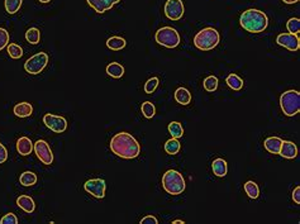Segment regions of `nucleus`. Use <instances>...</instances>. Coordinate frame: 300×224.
<instances>
[{
    "mask_svg": "<svg viewBox=\"0 0 300 224\" xmlns=\"http://www.w3.org/2000/svg\"><path fill=\"white\" fill-rule=\"evenodd\" d=\"M110 149L122 159H135L141 152V147L135 137L126 132L117 133L110 140Z\"/></svg>",
    "mask_w": 300,
    "mask_h": 224,
    "instance_id": "1",
    "label": "nucleus"
},
{
    "mask_svg": "<svg viewBox=\"0 0 300 224\" xmlns=\"http://www.w3.org/2000/svg\"><path fill=\"white\" fill-rule=\"evenodd\" d=\"M240 24L249 33H261L269 26V19L264 12L258 9H247L240 17Z\"/></svg>",
    "mask_w": 300,
    "mask_h": 224,
    "instance_id": "2",
    "label": "nucleus"
},
{
    "mask_svg": "<svg viewBox=\"0 0 300 224\" xmlns=\"http://www.w3.org/2000/svg\"><path fill=\"white\" fill-rule=\"evenodd\" d=\"M219 33L214 28H204L194 37V46L201 51H210L219 43Z\"/></svg>",
    "mask_w": 300,
    "mask_h": 224,
    "instance_id": "3",
    "label": "nucleus"
},
{
    "mask_svg": "<svg viewBox=\"0 0 300 224\" xmlns=\"http://www.w3.org/2000/svg\"><path fill=\"white\" fill-rule=\"evenodd\" d=\"M162 186L167 194L180 195L185 190V180L183 175L176 170H168L162 176Z\"/></svg>",
    "mask_w": 300,
    "mask_h": 224,
    "instance_id": "4",
    "label": "nucleus"
},
{
    "mask_svg": "<svg viewBox=\"0 0 300 224\" xmlns=\"http://www.w3.org/2000/svg\"><path fill=\"white\" fill-rule=\"evenodd\" d=\"M280 107L288 117H294L300 111V93L297 90H288L280 96Z\"/></svg>",
    "mask_w": 300,
    "mask_h": 224,
    "instance_id": "5",
    "label": "nucleus"
},
{
    "mask_svg": "<svg viewBox=\"0 0 300 224\" xmlns=\"http://www.w3.org/2000/svg\"><path fill=\"white\" fill-rule=\"evenodd\" d=\"M156 42L166 48H175L180 45V36L171 27H162L156 32Z\"/></svg>",
    "mask_w": 300,
    "mask_h": 224,
    "instance_id": "6",
    "label": "nucleus"
},
{
    "mask_svg": "<svg viewBox=\"0 0 300 224\" xmlns=\"http://www.w3.org/2000/svg\"><path fill=\"white\" fill-rule=\"evenodd\" d=\"M48 62V55L45 52H38L30 58H28L24 63V70L30 75H37L45 70Z\"/></svg>",
    "mask_w": 300,
    "mask_h": 224,
    "instance_id": "7",
    "label": "nucleus"
},
{
    "mask_svg": "<svg viewBox=\"0 0 300 224\" xmlns=\"http://www.w3.org/2000/svg\"><path fill=\"white\" fill-rule=\"evenodd\" d=\"M34 152H36L37 157L42 164L45 165H51L54 162V153H52L51 148L48 146V143L46 140H39L34 143Z\"/></svg>",
    "mask_w": 300,
    "mask_h": 224,
    "instance_id": "8",
    "label": "nucleus"
},
{
    "mask_svg": "<svg viewBox=\"0 0 300 224\" xmlns=\"http://www.w3.org/2000/svg\"><path fill=\"white\" fill-rule=\"evenodd\" d=\"M184 4L181 0H167L165 4V15L171 21H179L183 18Z\"/></svg>",
    "mask_w": 300,
    "mask_h": 224,
    "instance_id": "9",
    "label": "nucleus"
},
{
    "mask_svg": "<svg viewBox=\"0 0 300 224\" xmlns=\"http://www.w3.org/2000/svg\"><path fill=\"white\" fill-rule=\"evenodd\" d=\"M43 123L55 133H63L67 128V120L63 117H58L54 114H46L43 117Z\"/></svg>",
    "mask_w": 300,
    "mask_h": 224,
    "instance_id": "10",
    "label": "nucleus"
},
{
    "mask_svg": "<svg viewBox=\"0 0 300 224\" xmlns=\"http://www.w3.org/2000/svg\"><path fill=\"white\" fill-rule=\"evenodd\" d=\"M85 192L93 195L96 199H103L105 196V189H107V184L103 179H93L87 180L84 185Z\"/></svg>",
    "mask_w": 300,
    "mask_h": 224,
    "instance_id": "11",
    "label": "nucleus"
},
{
    "mask_svg": "<svg viewBox=\"0 0 300 224\" xmlns=\"http://www.w3.org/2000/svg\"><path fill=\"white\" fill-rule=\"evenodd\" d=\"M277 45H280L281 47L286 48L289 51H298L300 47V39L297 34H293V33H281L279 34L276 38Z\"/></svg>",
    "mask_w": 300,
    "mask_h": 224,
    "instance_id": "12",
    "label": "nucleus"
},
{
    "mask_svg": "<svg viewBox=\"0 0 300 224\" xmlns=\"http://www.w3.org/2000/svg\"><path fill=\"white\" fill-rule=\"evenodd\" d=\"M86 1L96 13L103 14L107 10L111 9L115 4L119 3L120 0H86Z\"/></svg>",
    "mask_w": 300,
    "mask_h": 224,
    "instance_id": "13",
    "label": "nucleus"
},
{
    "mask_svg": "<svg viewBox=\"0 0 300 224\" xmlns=\"http://www.w3.org/2000/svg\"><path fill=\"white\" fill-rule=\"evenodd\" d=\"M279 155H281L284 159L293 160L298 156V147L297 144L290 142V140H282L281 148H280Z\"/></svg>",
    "mask_w": 300,
    "mask_h": 224,
    "instance_id": "14",
    "label": "nucleus"
},
{
    "mask_svg": "<svg viewBox=\"0 0 300 224\" xmlns=\"http://www.w3.org/2000/svg\"><path fill=\"white\" fill-rule=\"evenodd\" d=\"M282 140L279 137H269L265 140L264 146L267 152L273 153V155H279L280 148H281Z\"/></svg>",
    "mask_w": 300,
    "mask_h": 224,
    "instance_id": "15",
    "label": "nucleus"
},
{
    "mask_svg": "<svg viewBox=\"0 0 300 224\" xmlns=\"http://www.w3.org/2000/svg\"><path fill=\"white\" fill-rule=\"evenodd\" d=\"M33 143L28 137H21L17 140V151L22 156H28L33 151Z\"/></svg>",
    "mask_w": 300,
    "mask_h": 224,
    "instance_id": "16",
    "label": "nucleus"
},
{
    "mask_svg": "<svg viewBox=\"0 0 300 224\" xmlns=\"http://www.w3.org/2000/svg\"><path fill=\"white\" fill-rule=\"evenodd\" d=\"M17 205L26 213H33L34 209H36V204H34L33 199L30 196H27V195H21L17 199Z\"/></svg>",
    "mask_w": 300,
    "mask_h": 224,
    "instance_id": "17",
    "label": "nucleus"
},
{
    "mask_svg": "<svg viewBox=\"0 0 300 224\" xmlns=\"http://www.w3.org/2000/svg\"><path fill=\"white\" fill-rule=\"evenodd\" d=\"M14 114L19 118H27L29 117L30 114L33 113V107L29 103H18L13 109Z\"/></svg>",
    "mask_w": 300,
    "mask_h": 224,
    "instance_id": "18",
    "label": "nucleus"
},
{
    "mask_svg": "<svg viewBox=\"0 0 300 224\" xmlns=\"http://www.w3.org/2000/svg\"><path fill=\"white\" fill-rule=\"evenodd\" d=\"M212 170H213V173L216 176L224 177L227 175V171H228V166H227V162L223 159H217L212 164Z\"/></svg>",
    "mask_w": 300,
    "mask_h": 224,
    "instance_id": "19",
    "label": "nucleus"
},
{
    "mask_svg": "<svg viewBox=\"0 0 300 224\" xmlns=\"http://www.w3.org/2000/svg\"><path fill=\"white\" fill-rule=\"evenodd\" d=\"M175 100L181 105H188L191 102V94L188 89L185 87H179L175 91Z\"/></svg>",
    "mask_w": 300,
    "mask_h": 224,
    "instance_id": "20",
    "label": "nucleus"
},
{
    "mask_svg": "<svg viewBox=\"0 0 300 224\" xmlns=\"http://www.w3.org/2000/svg\"><path fill=\"white\" fill-rule=\"evenodd\" d=\"M107 74L114 79H120L124 75V67L118 62H111L107 66Z\"/></svg>",
    "mask_w": 300,
    "mask_h": 224,
    "instance_id": "21",
    "label": "nucleus"
},
{
    "mask_svg": "<svg viewBox=\"0 0 300 224\" xmlns=\"http://www.w3.org/2000/svg\"><path fill=\"white\" fill-rule=\"evenodd\" d=\"M127 42L126 39L122 38V37H110V38L107 41V46H108L109 50H113V51H120L126 47Z\"/></svg>",
    "mask_w": 300,
    "mask_h": 224,
    "instance_id": "22",
    "label": "nucleus"
},
{
    "mask_svg": "<svg viewBox=\"0 0 300 224\" xmlns=\"http://www.w3.org/2000/svg\"><path fill=\"white\" fill-rule=\"evenodd\" d=\"M225 83H227V85H228L232 90H236V91H238V90H241L243 87V80L236 74L228 75V78L225 79Z\"/></svg>",
    "mask_w": 300,
    "mask_h": 224,
    "instance_id": "23",
    "label": "nucleus"
},
{
    "mask_svg": "<svg viewBox=\"0 0 300 224\" xmlns=\"http://www.w3.org/2000/svg\"><path fill=\"white\" fill-rule=\"evenodd\" d=\"M19 181L23 186H32L37 182V175L32 171H24L19 177Z\"/></svg>",
    "mask_w": 300,
    "mask_h": 224,
    "instance_id": "24",
    "label": "nucleus"
},
{
    "mask_svg": "<svg viewBox=\"0 0 300 224\" xmlns=\"http://www.w3.org/2000/svg\"><path fill=\"white\" fill-rule=\"evenodd\" d=\"M180 148H181V144L176 138H171V140H166L165 151L168 153V155H172V156L176 155V153H179Z\"/></svg>",
    "mask_w": 300,
    "mask_h": 224,
    "instance_id": "25",
    "label": "nucleus"
},
{
    "mask_svg": "<svg viewBox=\"0 0 300 224\" xmlns=\"http://www.w3.org/2000/svg\"><path fill=\"white\" fill-rule=\"evenodd\" d=\"M245 192H246V194L248 195L251 199H257L258 195H260V189H258V185L255 181H251V180L245 184Z\"/></svg>",
    "mask_w": 300,
    "mask_h": 224,
    "instance_id": "26",
    "label": "nucleus"
},
{
    "mask_svg": "<svg viewBox=\"0 0 300 224\" xmlns=\"http://www.w3.org/2000/svg\"><path fill=\"white\" fill-rule=\"evenodd\" d=\"M168 133L172 136V138H181L184 136V128L183 124L179 122H172L168 124Z\"/></svg>",
    "mask_w": 300,
    "mask_h": 224,
    "instance_id": "27",
    "label": "nucleus"
},
{
    "mask_svg": "<svg viewBox=\"0 0 300 224\" xmlns=\"http://www.w3.org/2000/svg\"><path fill=\"white\" fill-rule=\"evenodd\" d=\"M26 39L30 45H37L41 41V32L38 28H30L26 32Z\"/></svg>",
    "mask_w": 300,
    "mask_h": 224,
    "instance_id": "28",
    "label": "nucleus"
},
{
    "mask_svg": "<svg viewBox=\"0 0 300 224\" xmlns=\"http://www.w3.org/2000/svg\"><path fill=\"white\" fill-rule=\"evenodd\" d=\"M203 86H204V89L207 90V91L213 93V91H216V90L218 89V79H217L216 76H208V78H205L204 81H203Z\"/></svg>",
    "mask_w": 300,
    "mask_h": 224,
    "instance_id": "29",
    "label": "nucleus"
},
{
    "mask_svg": "<svg viewBox=\"0 0 300 224\" xmlns=\"http://www.w3.org/2000/svg\"><path fill=\"white\" fill-rule=\"evenodd\" d=\"M23 0H5V10L9 14H15L21 9Z\"/></svg>",
    "mask_w": 300,
    "mask_h": 224,
    "instance_id": "30",
    "label": "nucleus"
},
{
    "mask_svg": "<svg viewBox=\"0 0 300 224\" xmlns=\"http://www.w3.org/2000/svg\"><path fill=\"white\" fill-rule=\"evenodd\" d=\"M141 111H142V114L144 115V118L151 119V118H153L155 113H156V108H155V105H153L151 102H144V103H142Z\"/></svg>",
    "mask_w": 300,
    "mask_h": 224,
    "instance_id": "31",
    "label": "nucleus"
},
{
    "mask_svg": "<svg viewBox=\"0 0 300 224\" xmlns=\"http://www.w3.org/2000/svg\"><path fill=\"white\" fill-rule=\"evenodd\" d=\"M8 54H9V56L12 57V58L17 60V58H21V57L23 56V50H22L21 46L15 45V43H10V45L8 46Z\"/></svg>",
    "mask_w": 300,
    "mask_h": 224,
    "instance_id": "32",
    "label": "nucleus"
},
{
    "mask_svg": "<svg viewBox=\"0 0 300 224\" xmlns=\"http://www.w3.org/2000/svg\"><path fill=\"white\" fill-rule=\"evenodd\" d=\"M286 28H288L289 33L297 34L300 30V21L298 18H290L286 23Z\"/></svg>",
    "mask_w": 300,
    "mask_h": 224,
    "instance_id": "33",
    "label": "nucleus"
},
{
    "mask_svg": "<svg viewBox=\"0 0 300 224\" xmlns=\"http://www.w3.org/2000/svg\"><path fill=\"white\" fill-rule=\"evenodd\" d=\"M159 79L157 78H151L148 79L147 81H146V84H144V91L147 94H152L155 90L157 89V86H159Z\"/></svg>",
    "mask_w": 300,
    "mask_h": 224,
    "instance_id": "34",
    "label": "nucleus"
},
{
    "mask_svg": "<svg viewBox=\"0 0 300 224\" xmlns=\"http://www.w3.org/2000/svg\"><path fill=\"white\" fill-rule=\"evenodd\" d=\"M8 42H9V33L4 28H0V51L6 47Z\"/></svg>",
    "mask_w": 300,
    "mask_h": 224,
    "instance_id": "35",
    "label": "nucleus"
},
{
    "mask_svg": "<svg viewBox=\"0 0 300 224\" xmlns=\"http://www.w3.org/2000/svg\"><path fill=\"white\" fill-rule=\"evenodd\" d=\"M0 223L1 224H17L18 223V218L15 217V214L9 213V214L4 215L3 218L0 219Z\"/></svg>",
    "mask_w": 300,
    "mask_h": 224,
    "instance_id": "36",
    "label": "nucleus"
},
{
    "mask_svg": "<svg viewBox=\"0 0 300 224\" xmlns=\"http://www.w3.org/2000/svg\"><path fill=\"white\" fill-rule=\"evenodd\" d=\"M139 223L141 224H157L159 223V221H157L156 217H153V215H147V217H144V218H142L141 221H139Z\"/></svg>",
    "mask_w": 300,
    "mask_h": 224,
    "instance_id": "37",
    "label": "nucleus"
},
{
    "mask_svg": "<svg viewBox=\"0 0 300 224\" xmlns=\"http://www.w3.org/2000/svg\"><path fill=\"white\" fill-rule=\"evenodd\" d=\"M8 159V151H6L5 146L0 143V164H4Z\"/></svg>",
    "mask_w": 300,
    "mask_h": 224,
    "instance_id": "38",
    "label": "nucleus"
},
{
    "mask_svg": "<svg viewBox=\"0 0 300 224\" xmlns=\"http://www.w3.org/2000/svg\"><path fill=\"white\" fill-rule=\"evenodd\" d=\"M293 200L295 204H300V186H297L293 192Z\"/></svg>",
    "mask_w": 300,
    "mask_h": 224,
    "instance_id": "39",
    "label": "nucleus"
},
{
    "mask_svg": "<svg viewBox=\"0 0 300 224\" xmlns=\"http://www.w3.org/2000/svg\"><path fill=\"white\" fill-rule=\"evenodd\" d=\"M282 1H284L285 4H295V3H298L299 0H282Z\"/></svg>",
    "mask_w": 300,
    "mask_h": 224,
    "instance_id": "40",
    "label": "nucleus"
},
{
    "mask_svg": "<svg viewBox=\"0 0 300 224\" xmlns=\"http://www.w3.org/2000/svg\"><path fill=\"white\" fill-rule=\"evenodd\" d=\"M172 224H184V221H174Z\"/></svg>",
    "mask_w": 300,
    "mask_h": 224,
    "instance_id": "41",
    "label": "nucleus"
},
{
    "mask_svg": "<svg viewBox=\"0 0 300 224\" xmlns=\"http://www.w3.org/2000/svg\"><path fill=\"white\" fill-rule=\"evenodd\" d=\"M39 1H41V3H50L51 0H39Z\"/></svg>",
    "mask_w": 300,
    "mask_h": 224,
    "instance_id": "42",
    "label": "nucleus"
}]
</instances>
